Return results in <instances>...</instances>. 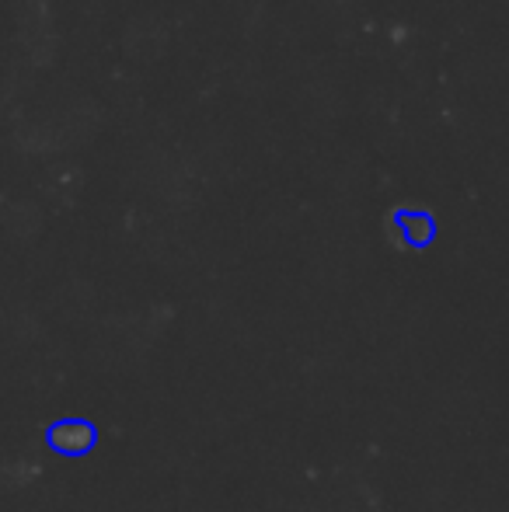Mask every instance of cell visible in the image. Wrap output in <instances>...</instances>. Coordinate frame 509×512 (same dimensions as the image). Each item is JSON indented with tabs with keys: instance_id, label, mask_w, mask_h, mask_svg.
I'll return each mask as SVG.
<instances>
[{
	"instance_id": "cell-1",
	"label": "cell",
	"mask_w": 509,
	"mask_h": 512,
	"mask_svg": "<svg viewBox=\"0 0 509 512\" xmlns=\"http://www.w3.org/2000/svg\"><path fill=\"white\" fill-rule=\"evenodd\" d=\"M46 443H49V450L60 453V457H84V453L95 450L98 429L88 418H60V422L49 425Z\"/></svg>"
},
{
	"instance_id": "cell-2",
	"label": "cell",
	"mask_w": 509,
	"mask_h": 512,
	"mask_svg": "<svg viewBox=\"0 0 509 512\" xmlns=\"http://www.w3.org/2000/svg\"><path fill=\"white\" fill-rule=\"evenodd\" d=\"M394 227L408 241V248H429L436 241V220L422 209H398L394 213Z\"/></svg>"
}]
</instances>
